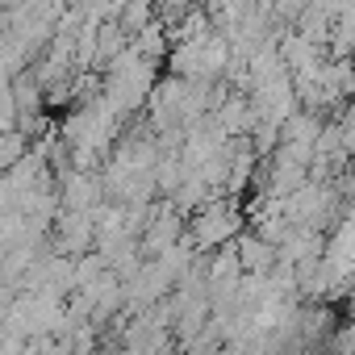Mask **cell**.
I'll use <instances>...</instances> for the list:
<instances>
[{
	"label": "cell",
	"instance_id": "1",
	"mask_svg": "<svg viewBox=\"0 0 355 355\" xmlns=\"http://www.w3.org/2000/svg\"><path fill=\"white\" fill-rule=\"evenodd\" d=\"M239 239V209L226 205V201H214L197 214L193 230H189V243L197 251H218V247H230Z\"/></svg>",
	"mask_w": 355,
	"mask_h": 355
},
{
	"label": "cell",
	"instance_id": "2",
	"mask_svg": "<svg viewBox=\"0 0 355 355\" xmlns=\"http://www.w3.org/2000/svg\"><path fill=\"white\" fill-rule=\"evenodd\" d=\"M101 197H105V184L92 171L76 167V171L63 175V209H71V214H101L105 209Z\"/></svg>",
	"mask_w": 355,
	"mask_h": 355
},
{
	"label": "cell",
	"instance_id": "3",
	"mask_svg": "<svg viewBox=\"0 0 355 355\" xmlns=\"http://www.w3.org/2000/svg\"><path fill=\"white\" fill-rule=\"evenodd\" d=\"M59 251L67 255H88L96 251V214H63L59 218Z\"/></svg>",
	"mask_w": 355,
	"mask_h": 355
},
{
	"label": "cell",
	"instance_id": "4",
	"mask_svg": "<svg viewBox=\"0 0 355 355\" xmlns=\"http://www.w3.org/2000/svg\"><path fill=\"white\" fill-rule=\"evenodd\" d=\"M117 26H121L125 34H142L146 26H155V21H150V5H146V0H125L121 13H117Z\"/></svg>",
	"mask_w": 355,
	"mask_h": 355
}]
</instances>
